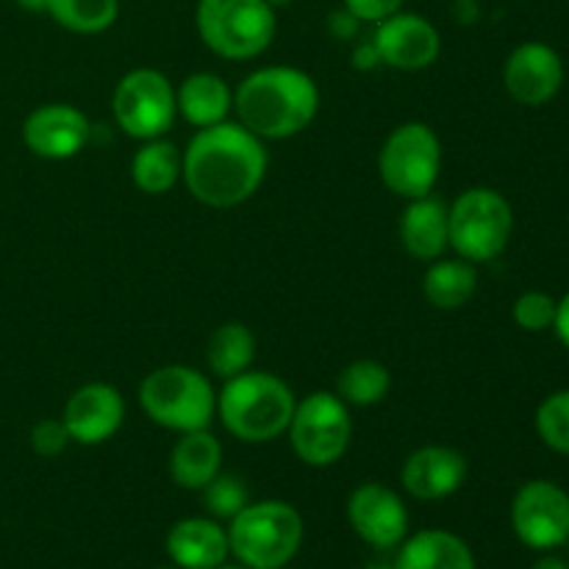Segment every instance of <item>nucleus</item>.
Listing matches in <instances>:
<instances>
[{"instance_id": "1", "label": "nucleus", "mask_w": 569, "mask_h": 569, "mask_svg": "<svg viewBox=\"0 0 569 569\" xmlns=\"http://www.w3.org/2000/svg\"><path fill=\"white\" fill-rule=\"evenodd\" d=\"M270 156L264 142L239 122L198 128L183 150V176L189 194L209 209H237L264 183Z\"/></svg>"}, {"instance_id": "2", "label": "nucleus", "mask_w": 569, "mask_h": 569, "mask_svg": "<svg viewBox=\"0 0 569 569\" xmlns=\"http://www.w3.org/2000/svg\"><path fill=\"white\" fill-rule=\"evenodd\" d=\"M239 126L261 142H281L303 133L320 111V87L300 67L270 64L253 70L233 89Z\"/></svg>"}, {"instance_id": "3", "label": "nucleus", "mask_w": 569, "mask_h": 569, "mask_svg": "<svg viewBox=\"0 0 569 569\" xmlns=\"http://www.w3.org/2000/svg\"><path fill=\"white\" fill-rule=\"evenodd\" d=\"M295 406L298 398L281 376L250 367L248 372L222 381L217 392V420L239 442L267 445L287 433Z\"/></svg>"}, {"instance_id": "4", "label": "nucleus", "mask_w": 569, "mask_h": 569, "mask_svg": "<svg viewBox=\"0 0 569 569\" xmlns=\"http://www.w3.org/2000/svg\"><path fill=\"white\" fill-rule=\"evenodd\" d=\"M139 406L150 422L167 431H203L217 420V389L211 376L194 367L164 365L142 378Z\"/></svg>"}, {"instance_id": "5", "label": "nucleus", "mask_w": 569, "mask_h": 569, "mask_svg": "<svg viewBox=\"0 0 569 569\" xmlns=\"http://www.w3.org/2000/svg\"><path fill=\"white\" fill-rule=\"evenodd\" d=\"M303 517L283 500L248 503L228 526V548L248 569H281L303 545Z\"/></svg>"}, {"instance_id": "6", "label": "nucleus", "mask_w": 569, "mask_h": 569, "mask_svg": "<svg viewBox=\"0 0 569 569\" xmlns=\"http://www.w3.org/2000/svg\"><path fill=\"white\" fill-rule=\"evenodd\" d=\"M194 26L211 53L228 61H248L276 39V6L267 0H200Z\"/></svg>"}, {"instance_id": "7", "label": "nucleus", "mask_w": 569, "mask_h": 569, "mask_svg": "<svg viewBox=\"0 0 569 569\" xmlns=\"http://www.w3.org/2000/svg\"><path fill=\"white\" fill-rule=\"evenodd\" d=\"M450 250L472 264H489L509 248L515 233V209L492 187H470L448 203Z\"/></svg>"}, {"instance_id": "8", "label": "nucleus", "mask_w": 569, "mask_h": 569, "mask_svg": "<svg viewBox=\"0 0 569 569\" xmlns=\"http://www.w3.org/2000/svg\"><path fill=\"white\" fill-rule=\"evenodd\" d=\"M383 187L403 200L433 194L442 176V142L428 122L409 120L392 128L378 150Z\"/></svg>"}, {"instance_id": "9", "label": "nucleus", "mask_w": 569, "mask_h": 569, "mask_svg": "<svg viewBox=\"0 0 569 569\" xmlns=\"http://www.w3.org/2000/svg\"><path fill=\"white\" fill-rule=\"evenodd\" d=\"M289 445L306 467H331L342 459L353 442L350 406L337 392H311L295 406L287 428Z\"/></svg>"}, {"instance_id": "10", "label": "nucleus", "mask_w": 569, "mask_h": 569, "mask_svg": "<svg viewBox=\"0 0 569 569\" xmlns=\"http://www.w3.org/2000/svg\"><path fill=\"white\" fill-rule=\"evenodd\" d=\"M111 114L117 128L137 142L167 137L178 120L176 87L161 70L137 67L117 81Z\"/></svg>"}, {"instance_id": "11", "label": "nucleus", "mask_w": 569, "mask_h": 569, "mask_svg": "<svg viewBox=\"0 0 569 569\" xmlns=\"http://www.w3.org/2000/svg\"><path fill=\"white\" fill-rule=\"evenodd\" d=\"M511 528L531 550H556L569 542V495L559 483L533 478L511 500Z\"/></svg>"}, {"instance_id": "12", "label": "nucleus", "mask_w": 569, "mask_h": 569, "mask_svg": "<svg viewBox=\"0 0 569 569\" xmlns=\"http://www.w3.org/2000/svg\"><path fill=\"white\" fill-rule=\"evenodd\" d=\"M372 44L381 64L400 72L428 70L442 53V37L437 26L415 11H395L387 20L376 22Z\"/></svg>"}, {"instance_id": "13", "label": "nucleus", "mask_w": 569, "mask_h": 569, "mask_svg": "<svg viewBox=\"0 0 569 569\" xmlns=\"http://www.w3.org/2000/svg\"><path fill=\"white\" fill-rule=\"evenodd\" d=\"M348 522L361 542L378 550H392L409 537V509L392 487L365 481L350 492Z\"/></svg>"}, {"instance_id": "14", "label": "nucleus", "mask_w": 569, "mask_h": 569, "mask_svg": "<svg viewBox=\"0 0 569 569\" xmlns=\"http://www.w3.org/2000/svg\"><path fill=\"white\" fill-rule=\"evenodd\" d=\"M565 59L548 42H522L503 64V87L515 103L539 109L565 87Z\"/></svg>"}, {"instance_id": "15", "label": "nucleus", "mask_w": 569, "mask_h": 569, "mask_svg": "<svg viewBox=\"0 0 569 569\" xmlns=\"http://www.w3.org/2000/svg\"><path fill=\"white\" fill-rule=\"evenodd\" d=\"M61 422H64L72 445L98 448L120 433L122 422H126V398L111 383H83L67 398Z\"/></svg>"}, {"instance_id": "16", "label": "nucleus", "mask_w": 569, "mask_h": 569, "mask_svg": "<svg viewBox=\"0 0 569 569\" xmlns=\"http://www.w3.org/2000/svg\"><path fill=\"white\" fill-rule=\"evenodd\" d=\"M89 117L72 103L37 106L22 122V142L33 156L48 161H67L89 142Z\"/></svg>"}, {"instance_id": "17", "label": "nucleus", "mask_w": 569, "mask_h": 569, "mask_svg": "<svg viewBox=\"0 0 569 569\" xmlns=\"http://www.w3.org/2000/svg\"><path fill=\"white\" fill-rule=\"evenodd\" d=\"M470 476V465L461 450L450 445H422L409 459L403 461L400 470V483L406 492L417 500H445L459 492Z\"/></svg>"}, {"instance_id": "18", "label": "nucleus", "mask_w": 569, "mask_h": 569, "mask_svg": "<svg viewBox=\"0 0 569 569\" xmlns=\"http://www.w3.org/2000/svg\"><path fill=\"white\" fill-rule=\"evenodd\" d=\"M400 244L415 261L431 264L442 259L445 250H450V222L448 203L437 194L406 200V209L398 222Z\"/></svg>"}, {"instance_id": "19", "label": "nucleus", "mask_w": 569, "mask_h": 569, "mask_svg": "<svg viewBox=\"0 0 569 569\" xmlns=\"http://www.w3.org/2000/svg\"><path fill=\"white\" fill-rule=\"evenodd\" d=\"M228 553V528L214 517H187L167 533V556L178 569H217Z\"/></svg>"}, {"instance_id": "20", "label": "nucleus", "mask_w": 569, "mask_h": 569, "mask_svg": "<svg viewBox=\"0 0 569 569\" xmlns=\"http://www.w3.org/2000/svg\"><path fill=\"white\" fill-rule=\"evenodd\" d=\"M395 569H478L470 545L445 528H426L398 545Z\"/></svg>"}, {"instance_id": "21", "label": "nucleus", "mask_w": 569, "mask_h": 569, "mask_svg": "<svg viewBox=\"0 0 569 569\" xmlns=\"http://www.w3.org/2000/svg\"><path fill=\"white\" fill-rule=\"evenodd\" d=\"M178 117L194 128H211L233 111V89L217 72H192L176 87Z\"/></svg>"}, {"instance_id": "22", "label": "nucleus", "mask_w": 569, "mask_h": 569, "mask_svg": "<svg viewBox=\"0 0 569 569\" xmlns=\"http://www.w3.org/2000/svg\"><path fill=\"white\" fill-rule=\"evenodd\" d=\"M222 472V445L209 428L178 437L170 450V478L181 489L200 492Z\"/></svg>"}, {"instance_id": "23", "label": "nucleus", "mask_w": 569, "mask_h": 569, "mask_svg": "<svg viewBox=\"0 0 569 569\" xmlns=\"http://www.w3.org/2000/svg\"><path fill=\"white\" fill-rule=\"evenodd\" d=\"M478 289V270L472 261L459 259H437L428 264L422 276V295L428 303L439 311H459L472 300Z\"/></svg>"}, {"instance_id": "24", "label": "nucleus", "mask_w": 569, "mask_h": 569, "mask_svg": "<svg viewBox=\"0 0 569 569\" xmlns=\"http://www.w3.org/2000/svg\"><path fill=\"white\" fill-rule=\"evenodd\" d=\"M183 176V153L167 137L148 139L131 159V181L144 194H167Z\"/></svg>"}, {"instance_id": "25", "label": "nucleus", "mask_w": 569, "mask_h": 569, "mask_svg": "<svg viewBox=\"0 0 569 569\" xmlns=\"http://www.w3.org/2000/svg\"><path fill=\"white\" fill-rule=\"evenodd\" d=\"M256 361V333L244 322H222L214 328L206 345V365L209 376L228 381V378L248 372Z\"/></svg>"}, {"instance_id": "26", "label": "nucleus", "mask_w": 569, "mask_h": 569, "mask_svg": "<svg viewBox=\"0 0 569 569\" xmlns=\"http://www.w3.org/2000/svg\"><path fill=\"white\" fill-rule=\"evenodd\" d=\"M389 392H392V372L376 359L350 361L337 376V395L356 409H370V406L383 403Z\"/></svg>"}, {"instance_id": "27", "label": "nucleus", "mask_w": 569, "mask_h": 569, "mask_svg": "<svg viewBox=\"0 0 569 569\" xmlns=\"http://www.w3.org/2000/svg\"><path fill=\"white\" fill-rule=\"evenodd\" d=\"M48 14L72 33H103L120 17V0H50Z\"/></svg>"}, {"instance_id": "28", "label": "nucleus", "mask_w": 569, "mask_h": 569, "mask_svg": "<svg viewBox=\"0 0 569 569\" xmlns=\"http://www.w3.org/2000/svg\"><path fill=\"white\" fill-rule=\"evenodd\" d=\"M533 426H537V433L545 448H550L553 453L569 456V389L550 392L539 403Z\"/></svg>"}, {"instance_id": "29", "label": "nucleus", "mask_w": 569, "mask_h": 569, "mask_svg": "<svg viewBox=\"0 0 569 569\" xmlns=\"http://www.w3.org/2000/svg\"><path fill=\"white\" fill-rule=\"evenodd\" d=\"M200 492H203L206 511H209V517H214V520L231 522L233 517L250 503L248 487H244L237 476H222V472L214 481L206 483Z\"/></svg>"}, {"instance_id": "30", "label": "nucleus", "mask_w": 569, "mask_h": 569, "mask_svg": "<svg viewBox=\"0 0 569 569\" xmlns=\"http://www.w3.org/2000/svg\"><path fill=\"white\" fill-rule=\"evenodd\" d=\"M556 306L559 300L550 292H542V289H528L511 306V317H515L517 326L528 333H545L553 331L556 322Z\"/></svg>"}, {"instance_id": "31", "label": "nucleus", "mask_w": 569, "mask_h": 569, "mask_svg": "<svg viewBox=\"0 0 569 569\" xmlns=\"http://www.w3.org/2000/svg\"><path fill=\"white\" fill-rule=\"evenodd\" d=\"M31 450L37 456H44V459H56V456L64 453L72 445L70 433H67L61 417H48V420H39L37 426L31 428Z\"/></svg>"}, {"instance_id": "32", "label": "nucleus", "mask_w": 569, "mask_h": 569, "mask_svg": "<svg viewBox=\"0 0 569 569\" xmlns=\"http://www.w3.org/2000/svg\"><path fill=\"white\" fill-rule=\"evenodd\" d=\"M400 6L403 0H342V9H348L359 22H372V26L400 11Z\"/></svg>"}, {"instance_id": "33", "label": "nucleus", "mask_w": 569, "mask_h": 569, "mask_svg": "<svg viewBox=\"0 0 569 569\" xmlns=\"http://www.w3.org/2000/svg\"><path fill=\"white\" fill-rule=\"evenodd\" d=\"M553 331L556 337H559V342L565 345V348H569V292L559 300V306H556Z\"/></svg>"}, {"instance_id": "34", "label": "nucleus", "mask_w": 569, "mask_h": 569, "mask_svg": "<svg viewBox=\"0 0 569 569\" xmlns=\"http://www.w3.org/2000/svg\"><path fill=\"white\" fill-rule=\"evenodd\" d=\"M356 26H359V20H356V17L350 14L348 9L337 11V14L331 17V31L337 33L339 39H348V37H353V33H356Z\"/></svg>"}, {"instance_id": "35", "label": "nucleus", "mask_w": 569, "mask_h": 569, "mask_svg": "<svg viewBox=\"0 0 569 569\" xmlns=\"http://www.w3.org/2000/svg\"><path fill=\"white\" fill-rule=\"evenodd\" d=\"M531 569H569V565L565 559H559V556H545Z\"/></svg>"}, {"instance_id": "36", "label": "nucleus", "mask_w": 569, "mask_h": 569, "mask_svg": "<svg viewBox=\"0 0 569 569\" xmlns=\"http://www.w3.org/2000/svg\"><path fill=\"white\" fill-rule=\"evenodd\" d=\"M17 6L26 11H31V14H39V11H48L50 0H17Z\"/></svg>"}, {"instance_id": "37", "label": "nucleus", "mask_w": 569, "mask_h": 569, "mask_svg": "<svg viewBox=\"0 0 569 569\" xmlns=\"http://www.w3.org/2000/svg\"><path fill=\"white\" fill-rule=\"evenodd\" d=\"M267 3H270V6H289V3H295V0H267Z\"/></svg>"}, {"instance_id": "38", "label": "nucleus", "mask_w": 569, "mask_h": 569, "mask_svg": "<svg viewBox=\"0 0 569 569\" xmlns=\"http://www.w3.org/2000/svg\"><path fill=\"white\" fill-rule=\"evenodd\" d=\"M217 569H248V567H242V565H239V567H226V565H222V567H217Z\"/></svg>"}]
</instances>
